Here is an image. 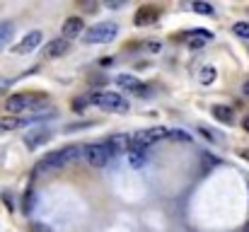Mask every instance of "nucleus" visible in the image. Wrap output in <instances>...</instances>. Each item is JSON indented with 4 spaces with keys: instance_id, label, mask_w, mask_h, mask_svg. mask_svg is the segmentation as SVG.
Instances as JSON below:
<instances>
[{
    "instance_id": "nucleus-3",
    "label": "nucleus",
    "mask_w": 249,
    "mask_h": 232,
    "mask_svg": "<svg viewBox=\"0 0 249 232\" xmlns=\"http://www.w3.org/2000/svg\"><path fill=\"white\" fill-rule=\"evenodd\" d=\"M116 34H119L116 22H99V24H94L85 32V41L87 44H109Z\"/></svg>"
},
{
    "instance_id": "nucleus-20",
    "label": "nucleus",
    "mask_w": 249,
    "mask_h": 232,
    "mask_svg": "<svg viewBox=\"0 0 249 232\" xmlns=\"http://www.w3.org/2000/svg\"><path fill=\"white\" fill-rule=\"evenodd\" d=\"M242 92H245V94H247V97H249V80H247V82H245V85H242Z\"/></svg>"
},
{
    "instance_id": "nucleus-19",
    "label": "nucleus",
    "mask_w": 249,
    "mask_h": 232,
    "mask_svg": "<svg viewBox=\"0 0 249 232\" xmlns=\"http://www.w3.org/2000/svg\"><path fill=\"white\" fill-rule=\"evenodd\" d=\"M10 85H12V80H10V77H0V97L10 89Z\"/></svg>"
},
{
    "instance_id": "nucleus-12",
    "label": "nucleus",
    "mask_w": 249,
    "mask_h": 232,
    "mask_svg": "<svg viewBox=\"0 0 249 232\" xmlns=\"http://www.w3.org/2000/svg\"><path fill=\"white\" fill-rule=\"evenodd\" d=\"M213 116H215L218 121H223V124H232V109H228V107H223V104H215V107H213Z\"/></svg>"
},
{
    "instance_id": "nucleus-13",
    "label": "nucleus",
    "mask_w": 249,
    "mask_h": 232,
    "mask_svg": "<svg viewBox=\"0 0 249 232\" xmlns=\"http://www.w3.org/2000/svg\"><path fill=\"white\" fill-rule=\"evenodd\" d=\"M215 75H218V71H215L213 66H208V68L201 71V82H203V85H211V82L215 80Z\"/></svg>"
},
{
    "instance_id": "nucleus-21",
    "label": "nucleus",
    "mask_w": 249,
    "mask_h": 232,
    "mask_svg": "<svg viewBox=\"0 0 249 232\" xmlns=\"http://www.w3.org/2000/svg\"><path fill=\"white\" fill-rule=\"evenodd\" d=\"M242 126H245V131H249V116L245 119V121H242Z\"/></svg>"
},
{
    "instance_id": "nucleus-6",
    "label": "nucleus",
    "mask_w": 249,
    "mask_h": 232,
    "mask_svg": "<svg viewBox=\"0 0 249 232\" xmlns=\"http://www.w3.org/2000/svg\"><path fill=\"white\" fill-rule=\"evenodd\" d=\"M41 39H44V34H41L39 29H34V32H29L22 41H17V44L12 46V51H15V54H32V51L41 44Z\"/></svg>"
},
{
    "instance_id": "nucleus-10",
    "label": "nucleus",
    "mask_w": 249,
    "mask_h": 232,
    "mask_svg": "<svg viewBox=\"0 0 249 232\" xmlns=\"http://www.w3.org/2000/svg\"><path fill=\"white\" fill-rule=\"evenodd\" d=\"M116 82H119V87H124V89H131V92H143V82H141L138 77H133V75H119V77H116Z\"/></svg>"
},
{
    "instance_id": "nucleus-22",
    "label": "nucleus",
    "mask_w": 249,
    "mask_h": 232,
    "mask_svg": "<svg viewBox=\"0 0 249 232\" xmlns=\"http://www.w3.org/2000/svg\"><path fill=\"white\" fill-rule=\"evenodd\" d=\"M36 232H46V228H41V225H36Z\"/></svg>"
},
{
    "instance_id": "nucleus-2",
    "label": "nucleus",
    "mask_w": 249,
    "mask_h": 232,
    "mask_svg": "<svg viewBox=\"0 0 249 232\" xmlns=\"http://www.w3.org/2000/svg\"><path fill=\"white\" fill-rule=\"evenodd\" d=\"M83 157V145H68L58 153H51L46 155L39 164H36V174L39 172H46V169H56V167H66L71 162H78Z\"/></svg>"
},
{
    "instance_id": "nucleus-17",
    "label": "nucleus",
    "mask_w": 249,
    "mask_h": 232,
    "mask_svg": "<svg viewBox=\"0 0 249 232\" xmlns=\"http://www.w3.org/2000/svg\"><path fill=\"white\" fill-rule=\"evenodd\" d=\"M191 7L196 12H201V15H213V5H208V2H194Z\"/></svg>"
},
{
    "instance_id": "nucleus-4",
    "label": "nucleus",
    "mask_w": 249,
    "mask_h": 232,
    "mask_svg": "<svg viewBox=\"0 0 249 232\" xmlns=\"http://www.w3.org/2000/svg\"><path fill=\"white\" fill-rule=\"evenodd\" d=\"M89 102L99 104V107H102V109H107V111H116V114L128 111V99H126V97H121L119 92H102V94H92V97H89Z\"/></svg>"
},
{
    "instance_id": "nucleus-1",
    "label": "nucleus",
    "mask_w": 249,
    "mask_h": 232,
    "mask_svg": "<svg viewBox=\"0 0 249 232\" xmlns=\"http://www.w3.org/2000/svg\"><path fill=\"white\" fill-rule=\"evenodd\" d=\"M41 104H46V94L44 92H22L15 94L5 102V109L10 114H29L34 109H39Z\"/></svg>"
},
{
    "instance_id": "nucleus-7",
    "label": "nucleus",
    "mask_w": 249,
    "mask_h": 232,
    "mask_svg": "<svg viewBox=\"0 0 249 232\" xmlns=\"http://www.w3.org/2000/svg\"><path fill=\"white\" fill-rule=\"evenodd\" d=\"M68 49H71V41L68 39H53V41H49L46 46H44V58H61V56H66L68 54Z\"/></svg>"
},
{
    "instance_id": "nucleus-5",
    "label": "nucleus",
    "mask_w": 249,
    "mask_h": 232,
    "mask_svg": "<svg viewBox=\"0 0 249 232\" xmlns=\"http://www.w3.org/2000/svg\"><path fill=\"white\" fill-rule=\"evenodd\" d=\"M83 157L92 167H104L114 157V150L109 148V143H92V145L83 148Z\"/></svg>"
},
{
    "instance_id": "nucleus-16",
    "label": "nucleus",
    "mask_w": 249,
    "mask_h": 232,
    "mask_svg": "<svg viewBox=\"0 0 249 232\" xmlns=\"http://www.w3.org/2000/svg\"><path fill=\"white\" fill-rule=\"evenodd\" d=\"M24 126V119H0V128H19Z\"/></svg>"
},
{
    "instance_id": "nucleus-14",
    "label": "nucleus",
    "mask_w": 249,
    "mask_h": 232,
    "mask_svg": "<svg viewBox=\"0 0 249 232\" xmlns=\"http://www.w3.org/2000/svg\"><path fill=\"white\" fill-rule=\"evenodd\" d=\"M49 141V133H36V138H24V143L29 145V148H36V145H41V143H46Z\"/></svg>"
},
{
    "instance_id": "nucleus-23",
    "label": "nucleus",
    "mask_w": 249,
    "mask_h": 232,
    "mask_svg": "<svg viewBox=\"0 0 249 232\" xmlns=\"http://www.w3.org/2000/svg\"><path fill=\"white\" fill-rule=\"evenodd\" d=\"M247 230H249V228H247Z\"/></svg>"
},
{
    "instance_id": "nucleus-9",
    "label": "nucleus",
    "mask_w": 249,
    "mask_h": 232,
    "mask_svg": "<svg viewBox=\"0 0 249 232\" xmlns=\"http://www.w3.org/2000/svg\"><path fill=\"white\" fill-rule=\"evenodd\" d=\"M15 22H0V51L12 41V36H15Z\"/></svg>"
},
{
    "instance_id": "nucleus-8",
    "label": "nucleus",
    "mask_w": 249,
    "mask_h": 232,
    "mask_svg": "<svg viewBox=\"0 0 249 232\" xmlns=\"http://www.w3.org/2000/svg\"><path fill=\"white\" fill-rule=\"evenodd\" d=\"M83 29H85V24H83V19L80 17H71L66 24H63V39H75V36H80L83 34Z\"/></svg>"
},
{
    "instance_id": "nucleus-15",
    "label": "nucleus",
    "mask_w": 249,
    "mask_h": 232,
    "mask_svg": "<svg viewBox=\"0 0 249 232\" xmlns=\"http://www.w3.org/2000/svg\"><path fill=\"white\" fill-rule=\"evenodd\" d=\"M232 32L240 36V39H249V22H237L232 27Z\"/></svg>"
},
{
    "instance_id": "nucleus-18",
    "label": "nucleus",
    "mask_w": 249,
    "mask_h": 232,
    "mask_svg": "<svg viewBox=\"0 0 249 232\" xmlns=\"http://www.w3.org/2000/svg\"><path fill=\"white\" fill-rule=\"evenodd\" d=\"M169 138H174V141H191V136L184 133V131H169Z\"/></svg>"
},
{
    "instance_id": "nucleus-11",
    "label": "nucleus",
    "mask_w": 249,
    "mask_h": 232,
    "mask_svg": "<svg viewBox=\"0 0 249 232\" xmlns=\"http://www.w3.org/2000/svg\"><path fill=\"white\" fill-rule=\"evenodd\" d=\"M128 164L131 167H143L145 164V150H141V148H128Z\"/></svg>"
}]
</instances>
